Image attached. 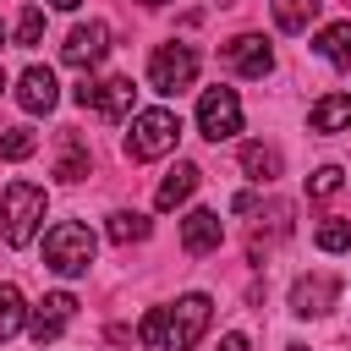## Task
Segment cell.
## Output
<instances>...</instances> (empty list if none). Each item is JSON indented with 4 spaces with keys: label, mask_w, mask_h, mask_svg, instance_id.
<instances>
[{
    "label": "cell",
    "mask_w": 351,
    "mask_h": 351,
    "mask_svg": "<svg viewBox=\"0 0 351 351\" xmlns=\"http://www.w3.org/2000/svg\"><path fill=\"white\" fill-rule=\"evenodd\" d=\"M77 104H82V110H99L104 121H126V115H132V104H137V88H132V77L82 82V88H77Z\"/></svg>",
    "instance_id": "52a82bcc"
},
{
    "label": "cell",
    "mask_w": 351,
    "mask_h": 351,
    "mask_svg": "<svg viewBox=\"0 0 351 351\" xmlns=\"http://www.w3.org/2000/svg\"><path fill=\"white\" fill-rule=\"evenodd\" d=\"M44 186H33V181H11L5 186V197H0V236L11 241V247H27L33 236H38V225H44Z\"/></svg>",
    "instance_id": "7a4b0ae2"
},
{
    "label": "cell",
    "mask_w": 351,
    "mask_h": 351,
    "mask_svg": "<svg viewBox=\"0 0 351 351\" xmlns=\"http://www.w3.org/2000/svg\"><path fill=\"white\" fill-rule=\"evenodd\" d=\"M93 230L88 225H77V219H60V225H49L44 230V263L55 269V274H88V263H93Z\"/></svg>",
    "instance_id": "3957f363"
},
{
    "label": "cell",
    "mask_w": 351,
    "mask_h": 351,
    "mask_svg": "<svg viewBox=\"0 0 351 351\" xmlns=\"http://www.w3.org/2000/svg\"><path fill=\"white\" fill-rule=\"evenodd\" d=\"M241 170H247L252 181H274V176H280V154L263 148V143H247V148H241Z\"/></svg>",
    "instance_id": "d6986e66"
},
{
    "label": "cell",
    "mask_w": 351,
    "mask_h": 351,
    "mask_svg": "<svg viewBox=\"0 0 351 351\" xmlns=\"http://www.w3.org/2000/svg\"><path fill=\"white\" fill-rule=\"evenodd\" d=\"M55 99H60V82H55L49 66H27V71L16 77V104H22L27 115H49Z\"/></svg>",
    "instance_id": "30bf717a"
},
{
    "label": "cell",
    "mask_w": 351,
    "mask_h": 351,
    "mask_svg": "<svg viewBox=\"0 0 351 351\" xmlns=\"http://www.w3.org/2000/svg\"><path fill=\"white\" fill-rule=\"evenodd\" d=\"M0 88H5V71H0Z\"/></svg>",
    "instance_id": "4dcf8cb0"
},
{
    "label": "cell",
    "mask_w": 351,
    "mask_h": 351,
    "mask_svg": "<svg viewBox=\"0 0 351 351\" xmlns=\"http://www.w3.org/2000/svg\"><path fill=\"white\" fill-rule=\"evenodd\" d=\"M219 351H247V335H225V340H219Z\"/></svg>",
    "instance_id": "484cf974"
},
{
    "label": "cell",
    "mask_w": 351,
    "mask_h": 351,
    "mask_svg": "<svg viewBox=\"0 0 351 351\" xmlns=\"http://www.w3.org/2000/svg\"><path fill=\"white\" fill-rule=\"evenodd\" d=\"M143 5H165V0H143Z\"/></svg>",
    "instance_id": "83f0119b"
},
{
    "label": "cell",
    "mask_w": 351,
    "mask_h": 351,
    "mask_svg": "<svg viewBox=\"0 0 351 351\" xmlns=\"http://www.w3.org/2000/svg\"><path fill=\"white\" fill-rule=\"evenodd\" d=\"M307 192H313V197L340 192V165H318V170H313V181H307Z\"/></svg>",
    "instance_id": "d4e9b609"
},
{
    "label": "cell",
    "mask_w": 351,
    "mask_h": 351,
    "mask_svg": "<svg viewBox=\"0 0 351 351\" xmlns=\"http://www.w3.org/2000/svg\"><path fill=\"white\" fill-rule=\"evenodd\" d=\"M197 132L208 143H225V137L241 132V99H236V88H203V99H197Z\"/></svg>",
    "instance_id": "8992f818"
},
{
    "label": "cell",
    "mask_w": 351,
    "mask_h": 351,
    "mask_svg": "<svg viewBox=\"0 0 351 351\" xmlns=\"http://www.w3.org/2000/svg\"><path fill=\"white\" fill-rule=\"evenodd\" d=\"M208 313H214V302H208L203 291H192V296H181L176 307H154L137 335H143V346H154V351H192V346L203 340V329H208Z\"/></svg>",
    "instance_id": "6da1fadb"
},
{
    "label": "cell",
    "mask_w": 351,
    "mask_h": 351,
    "mask_svg": "<svg viewBox=\"0 0 351 351\" xmlns=\"http://www.w3.org/2000/svg\"><path fill=\"white\" fill-rule=\"evenodd\" d=\"M55 176H60V181H82V176H88V148H82V137H77V132H66V137H60Z\"/></svg>",
    "instance_id": "ac0fdd59"
},
{
    "label": "cell",
    "mask_w": 351,
    "mask_h": 351,
    "mask_svg": "<svg viewBox=\"0 0 351 351\" xmlns=\"http://www.w3.org/2000/svg\"><path fill=\"white\" fill-rule=\"evenodd\" d=\"M197 176H203V170L181 159V165H176V170L159 181V192H154V208H176V203H186V197L197 192Z\"/></svg>",
    "instance_id": "5bb4252c"
},
{
    "label": "cell",
    "mask_w": 351,
    "mask_h": 351,
    "mask_svg": "<svg viewBox=\"0 0 351 351\" xmlns=\"http://www.w3.org/2000/svg\"><path fill=\"white\" fill-rule=\"evenodd\" d=\"M318 247H324V252H346V247H351V225H346V219H324V225H318Z\"/></svg>",
    "instance_id": "603a6c76"
},
{
    "label": "cell",
    "mask_w": 351,
    "mask_h": 351,
    "mask_svg": "<svg viewBox=\"0 0 351 351\" xmlns=\"http://www.w3.org/2000/svg\"><path fill=\"white\" fill-rule=\"evenodd\" d=\"M329 66H340V71H351V22H329L324 33H318V44H313Z\"/></svg>",
    "instance_id": "2e32d148"
},
{
    "label": "cell",
    "mask_w": 351,
    "mask_h": 351,
    "mask_svg": "<svg viewBox=\"0 0 351 351\" xmlns=\"http://www.w3.org/2000/svg\"><path fill=\"white\" fill-rule=\"evenodd\" d=\"M335 296H340V280L335 274H307V280L291 285V313L296 318H318V313L335 307Z\"/></svg>",
    "instance_id": "8fae6325"
},
{
    "label": "cell",
    "mask_w": 351,
    "mask_h": 351,
    "mask_svg": "<svg viewBox=\"0 0 351 351\" xmlns=\"http://www.w3.org/2000/svg\"><path fill=\"white\" fill-rule=\"evenodd\" d=\"M22 324H27V302H22V291H16V285H0V340H11Z\"/></svg>",
    "instance_id": "44dd1931"
},
{
    "label": "cell",
    "mask_w": 351,
    "mask_h": 351,
    "mask_svg": "<svg viewBox=\"0 0 351 351\" xmlns=\"http://www.w3.org/2000/svg\"><path fill=\"white\" fill-rule=\"evenodd\" d=\"M225 66L241 71V77H263V71L274 66V49H269V38H258V33H241V38L225 44Z\"/></svg>",
    "instance_id": "7c38bea8"
},
{
    "label": "cell",
    "mask_w": 351,
    "mask_h": 351,
    "mask_svg": "<svg viewBox=\"0 0 351 351\" xmlns=\"http://www.w3.org/2000/svg\"><path fill=\"white\" fill-rule=\"evenodd\" d=\"M285 351H307V346H285Z\"/></svg>",
    "instance_id": "f1b7e54d"
},
{
    "label": "cell",
    "mask_w": 351,
    "mask_h": 351,
    "mask_svg": "<svg viewBox=\"0 0 351 351\" xmlns=\"http://www.w3.org/2000/svg\"><path fill=\"white\" fill-rule=\"evenodd\" d=\"M71 318H77V296H71V291H49V296L27 313V329H33V340L44 346V340H55Z\"/></svg>",
    "instance_id": "ba28073f"
},
{
    "label": "cell",
    "mask_w": 351,
    "mask_h": 351,
    "mask_svg": "<svg viewBox=\"0 0 351 351\" xmlns=\"http://www.w3.org/2000/svg\"><path fill=\"white\" fill-rule=\"evenodd\" d=\"M318 16V0H274V27L280 33H307Z\"/></svg>",
    "instance_id": "e0dca14e"
},
{
    "label": "cell",
    "mask_w": 351,
    "mask_h": 351,
    "mask_svg": "<svg viewBox=\"0 0 351 351\" xmlns=\"http://www.w3.org/2000/svg\"><path fill=\"white\" fill-rule=\"evenodd\" d=\"M33 148H38V137H33L27 126H11V132L0 137V159H11V165H16V159H27Z\"/></svg>",
    "instance_id": "7402d4cb"
},
{
    "label": "cell",
    "mask_w": 351,
    "mask_h": 351,
    "mask_svg": "<svg viewBox=\"0 0 351 351\" xmlns=\"http://www.w3.org/2000/svg\"><path fill=\"white\" fill-rule=\"evenodd\" d=\"M181 137V115L176 110H143L132 115V132H126V159H159L170 154Z\"/></svg>",
    "instance_id": "277c9868"
},
{
    "label": "cell",
    "mask_w": 351,
    "mask_h": 351,
    "mask_svg": "<svg viewBox=\"0 0 351 351\" xmlns=\"http://www.w3.org/2000/svg\"><path fill=\"white\" fill-rule=\"evenodd\" d=\"M148 219L143 214H132V208H115L110 214V241H121V247H132V241H148Z\"/></svg>",
    "instance_id": "ffe728a7"
},
{
    "label": "cell",
    "mask_w": 351,
    "mask_h": 351,
    "mask_svg": "<svg viewBox=\"0 0 351 351\" xmlns=\"http://www.w3.org/2000/svg\"><path fill=\"white\" fill-rule=\"evenodd\" d=\"M307 126H313V132H346V126H351V93H324V99L313 104Z\"/></svg>",
    "instance_id": "9a60e30c"
},
{
    "label": "cell",
    "mask_w": 351,
    "mask_h": 351,
    "mask_svg": "<svg viewBox=\"0 0 351 351\" xmlns=\"http://www.w3.org/2000/svg\"><path fill=\"white\" fill-rule=\"evenodd\" d=\"M38 33H44V11H38V5H27V11L16 16V44H22V49H33V44H38Z\"/></svg>",
    "instance_id": "cb8c5ba5"
},
{
    "label": "cell",
    "mask_w": 351,
    "mask_h": 351,
    "mask_svg": "<svg viewBox=\"0 0 351 351\" xmlns=\"http://www.w3.org/2000/svg\"><path fill=\"white\" fill-rule=\"evenodd\" d=\"M49 5H55V11H77L82 0H49Z\"/></svg>",
    "instance_id": "4316f807"
},
{
    "label": "cell",
    "mask_w": 351,
    "mask_h": 351,
    "mask_svg": "<svg viewBox=\"0 0 351 351\" xmlns=\"http://www.w3.org/2000/svg\"><path fill=\"white\" fill-rule=\"evenodd\" d=\"M110 55V27L104 22H82V27H71V38L60 44V60L66 66H99Z\"/></svg>",
    "instance_id": "9c48e42d"
},
{
    "label": "cell",
    "mask_w": 351,
    "mask_h": 351,
    "mask_svg": "<svg viewBox=\"0 0 351 351\" xmlns=\"http://www.w3.org/2000/svg\"><path fill=\"white\" fill-rule=\"evenodd\" d=\"M192 77H197V49L192 44H159L154 49V60H148L154 93H181V88H192Z\"/></svg>",
    "instance_id": "5b68a950"
},
{
    "label": "cell",
    "mask_w": 351,
    "mask_h": 351,
    "mask_svg": "<svg viewBox=\"0 0 351 351\" xmlns=\"http://www.w3.org/2000/svg\"><path fill=\"white\" fill-rule=\"evenodd\" d=\"M0 44H5V27H0Z\"/></svg>",
    "instance_id": "f546056e"
},
{
    "label": "cell",
    "mask_w": 351,
    "mask_h": 351,
    "mask_svg": "<svg viewBox=\"0 0 351 351\" xmlns=\"http://www.w3.org/2000/svg\"><path fill=\"white\" fill-rule=\"evenodd\" d=\"M225 241V219L214 214V208H192L186 219H181V247L192 252V258H203V252H214Z\"/></svg>",
    "instance_id": "4fadbf2b"
}]
</instances>
